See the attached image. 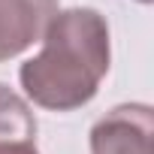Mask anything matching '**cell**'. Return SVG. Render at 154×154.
Here are the masks:
<instances>
[{"label": "cell", "instance_id": "cell-1", "mask_svg": "<svg viewBox=\"0 0 154 154\" xmlns=\"http://www.w3.org/2000/svg\"><path fill=\"white\" fill-rule=\"evenodd\" d=\"M39 42V54L18 69L24 97L51 112L88 106L112 63L106 18L91 6L57 9Z\"/></svg>", "mask_w": 154, "mask_h": 154}, {"label": "cell", "instance_id": "cell-2", "mask_svg": "<svg viewBox=\"0 0 154 154\" xmlns=\"http://www.w3.org/2000/svg\"><path fill=\"white\" fill-rule=\"evenodd\" d=\"M91 154H154V112L145 103H124L91 127Z\"/></svg>", "mask_w": 154, "mask_h": 154}, {"label": "cell", "instance_id": "cell-3", "mask_svg": "<svg viewBox=\"0 0 154 154\" xmlns=\"http://www.w3.org/2000/svg\"><path fill=\"white\" fill-rule=\"evenodd\" d=\"M57 15V0H0V63L42 39Z\"/></svg>", "mask_w": 154, "mask_h": 154}, {"label": "cell", "instance_id": "cell-4", "mask_svg": "<svg viewBox=\"0 0 154 154\" xmlns=\"http://www.w3.org/2000/svg\"><path fill=\"white\" fill-rule=\"evenodd\" d=\"M33 145L36 142V118L24 97L0 82V145Z\"/></svg>", "mask_w": 154, "mask_h": 154}, {"label": "cell", "instance_id": "cell-5", "mask_svg": "<svg viewBox=\"0 0 154 154\" xmlns=\"http://www.w3.org/2000/svg\"><path fill=\"white\" fill-rule=\"evenodd\" d=\"M0 154H39V151H36V142L33 145L21 142V145H0Z\"/></svg>", "mask_w": 154, "mask_h": 154}, {"label": "cell", "instance_id": "cell-6", "mask_svg": "<svg viewBox=\"0 0 154 154\" xmlns=\"http://www.w3.org/2000/svg\"><path fill=\"white\" fill-rule=\"evenodd\" d=\"M139 3H151V0H139Z\"/></svg>", "mask_w": 154, "mask_h": 154}]
</instances>
